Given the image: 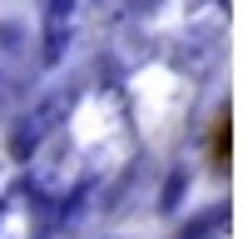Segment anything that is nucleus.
<instances>
[{"label":"nucleus","instance_id":"nucleus-2","mask_svg":"<svg viewBox=\"0 0 248 239\" xmlns=\"http://www.w3.org/2000/svg\"><path fill=\"white\" fill-rule=\"evenodd\" d=\"M184 185H189V170H174V174H169V185L159 189V209H174V205H179V194H184Z\"/></svg>","mask_w":248,"mask_h":239},{"label":"nucleus","instance_id":"nucleus-1","mask_svg":"<svg viewBox=\"0 0 248 239\" xmlns=\"http://www.w3.org/2000/svg\"><path fill=\"white\" fill-rule=\"evenodd\" d=\"M223 229H229V199H218V205L199 209L189 224L179 229V239H223Z\"/></svg>","mask_w":248,"mask_h":239}]
</instances>
